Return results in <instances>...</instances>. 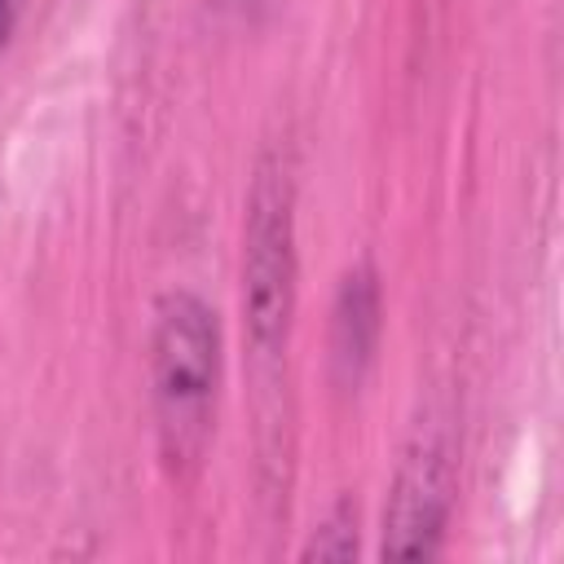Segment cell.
<instances>
[{
    "label": "cell",
    "instance_id": "cell-1",
    "mask_svg": "<svg viewBox=\"0 0 564 564\" xmlns=\"http://www.w3.org/2000/svg\"><path fill=\"white\" fill-rule=\"evenodd\" d=\"M216 397V322L203 300L176 291L154 326V401L167 463H194L207 441Z\"/></svg>",
    "mask_w": 564,
    "mask_h": 564
},
{
    "label": "cell",
    "instance_id": "cell-2",
    "mask_svg": "<svg viewBox=\"0 0 564 564\" xmlns=\"http://www.w3.org/2000/svg\"><path fill=\"white\" fill-rule=\"evenodd\" d=\"M247 322L256 348L273 352L286 335L291 313V225H286V189L260 176L251 198V229H247Z\"/></svg>",
    "mask_w": 564,
    "mask_h": 564
},
{
    "label": "cell",
    "instance_id": "cell-3",
    "mask_svg": "<svg viewBox=\"0 0 564 564\" xmlns=\"http://www.w3.org/2000/svg\"><path fill=\"white\" fill-rule=\"evenodd\" d=\"M445 494H449V454H445L441 436H423L401 467L397 498H392V524H388L392 538L383 542V551H392V542L401 533H414L410 560L427 555L432 538L441 529V516H445Z\"/></svg>",
    "mask_w": 564,
    "mask_h": 564
},
{
    "label": "cell",
    "instance_id": "cell-4",
    "mask_svg": "<svg viewBox=\"0 0 564 564\" xmlns=\"http://www.w3.org/2000/svg\"><path fill=\"white\" fill-rule=\"evenodd\" d=\"M13 13H18V0H0V44L9 40V26H13Z\"/></svg>",
    "mask_w": 564,
    "mask_h": 564
}]
</instances>
